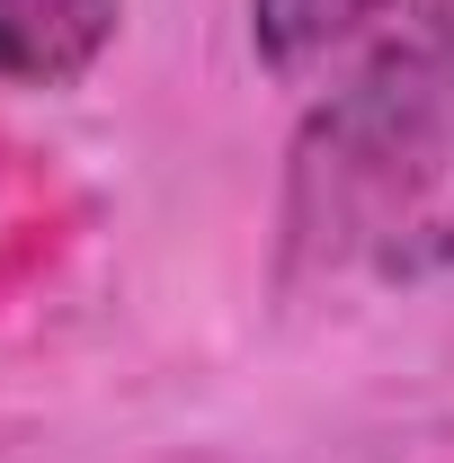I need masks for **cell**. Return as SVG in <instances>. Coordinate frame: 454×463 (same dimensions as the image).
Masks as SVG:
<instances>
[{
	"label": "cell",
	"instance_id": "1",
	"mask_svg": "<svg viewBox=\"0 0 454 463\" xmlns=\"http://www.w3.org/2000/svg\"><path fill=\"white\" fill-rule=\"evenodd\" d=\"M454 161V0H428L347 90H330L285 170V241L347 259L419 214Z\"/></svg>",
	"mask_w": 454,
	"mask_h": 463
},
{
	"label": "cell",
	"instance_id": "2",
	"mask_svg": "<svg viewBox=\"0 0 454 463\" xmlns=\"http://www.w3.org/2000/svg\"><path fill=\"white\" fill-rule=\"evenodd\" d=\"M125 0H0V80L18 90H71L116 45Z\"/></svg>",
	"mask_w": 454,
	"mask_h": 463
},
{
	"label": "cell",
	"instance_id": "3",
	"mask_svg": "<svg viewBox=\"0 0 454 463\" xmlns=\"http://www.w3.org/2000/svg\"><path fill=\"white\" fill-rule=\"evenodd\" d=\"M383 9H401V0H250V45L268 71L294 80V71L330 62L339 45H356Z\"/></svg>",
	"mask_w": 454,
	"mask_h": 463
}]
</instances>
